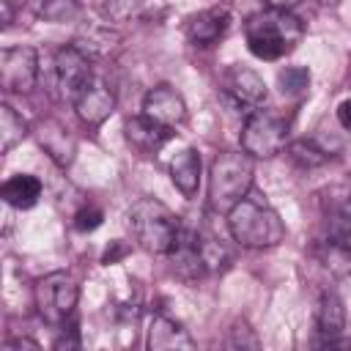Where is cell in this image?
<instances>
[{
	"label": "cell",
	"instance_id": "d6986e66",
	"mask_svg": "<svg viewBox=\"0 0 351 351\" xmlns=\"http://www.w3.org/2000/svg\"><path fill=\"white\" fill-rule=\"evenodd\" d=\"M71 44L80 47L88 58H101V55H110L121 44V36L110 27H101V25H85L77 30Z\"/></svg>",
	"mask_w": 351,
	"mask_h": 351
},
{
	"label": "cell",
	"instance_id": "e0dca14e",
	"mask_svg": "<svg viewBox=\"0 0 351 351\" xmlns=\"http://www.w3.org/2000/svg\"><path fill=\"white\" fill-rule=\"evenodd\" d=\"M36 134H38L41 148H44L60 167L71 165V159H74V154H77V143H74V137L69 134V129H66L63 123H58V121H41V126H38Z\"/></svg>",
	"mask_w": 351,
	"mask_h": 351
},
{
	"label": "cell",
	"instance_id": "ba28073f",
	"mask_svg": "<svg viewBox=\"0 0 351 351\" xmlns=\"http://www.w3.org/2000/svg\"><path fill=\"white\" fill-rule=\"evenodd\" d=\"M219 96L225 104L241 112H252L266 101V82L247 66H230L219 80Z\"/></svg>",
	"mask_w": 351,
	"mask_h": 351
},
{
	"label": "cell",
	"instance_id": "9a60e30c",
	"mask_svg": "<svg viewBox=\"0 0 351 351\" xmlns=\"http://www.w3.org/2000/svg\"><path fill=\"white\" fill-rule=\"evenodd\" d=\"M126 140L140 151V154H156L170 137H173V129L170 126H162L156 123L154 118L148 115H134L126 121Z\"/></svg>",
	"mask_w": 351,
	"mask_h": 351
},
{
	"label": "cell",
	"instance_id": "7c38bea8",
	"mask_svg": "<svg viewBox=\"0 0 351 351\" xmlns=\"http://www.w3.org/2000/svg\"><path fill=\"white\" fill-rule=\"evenodd\" d=\"M230 27V11L225 5H211L189 16L186 22V38L197 47H211L217 44Z\"/></svg>",
	"mask_w": 351,
	"mask_h": 351
},
{
	"label": "cell",
	"instance_id": "277c9868",
	"mask_svg": "<svg viewBox=\"0 0 351 351\" xmlns=\"http://www.w3.org/2000/svg\"><path fill=\"white\" fill-rule=\"evenodd\" d=\"M252 186V162L244 151H222L211 162L208 200L217 211H230Z\"/></svg>",
	"mask_w": 351,
	"mask_h": 351
},
{
	"label": "cell",
	"instance_id": "603a6c76",
	"mask_svg": "<svg viewBox=\"0 0 351 351\" xmlns=\"http://www.w3.org/2000/svg\"><path fill=\"white\" fill-rule=\"evenodd\" d=\"M277 80H280V90L285 96H302L310 88V71L304 66H285Z\"/></svg>",
	"mask_w": 351,
	"mask_h": 351
},
{
	"label": "cell",
	"instance_id": "7a4b0ae2",
	"mask_svg": "<svg viewBox=\"0 0 351 351\" xmlns=\"http://www.w3.org/2000/svg\"><path fill=\"white\" fill-rule=\"evenodd\" d=\"M244 36H247V47L255 58L261 60H280L282 55H288L299 38H302V22L291 14V11H261L252 14L244 25Z\"/></svg>",
	"mask_w": 351,
	"mask_h": 351
},
{
	"label": "cell",
	"instance_id": "836d02e7",
	"mask_svg": "<svg viewBox=\"0 0 351 351\" xmlns=\"http://www.w3.org/2000/svg\"><path fill=\"white\" fill-rule=\"evenodd\" d=\"M269 8H277V11H291L293 5H299V0H263Z\"/></svg>",
	"mask_w": 351,
	"mask_h": 351
},
{
	"label": "cell",
	"instance_id": "52a82bcc",
	"mask_svg": "<svg viewBox=\"0 0 351 351\" xmlns=\"http://www.w3.org/2000/svg\"><path fill=\"white\" fill-rule=\"evenodd\" d=\"M77 299H80V288L74 277L66 271H52L36 282V307L47 324L55 326L66 324L77 307Z\"/></svg>",
	"mask_w": 351,
	"mask_h": 351
},
{
	"label": "cell",
	"instance_id": "6da1fadb",
	"mask_svg": "<svg viewBox=\"0 0 351 351\" xmlns=\"http://www.w3.org/2000/svg\"><path fill=\"white\" fill-rule=\"evenodd\" d=\"M228 230L241 247H277L285 239V225L280 214L258 195H244L228 211Z\"/></svg>",
	"mask_w": 351,
	"mask_h": 351
},
{
	"label": "cell",
	"instance_id": "e575fe53",
	"mask_svg": "<svg viewBox=\"0 0 351 351\" xmlns=\"http://www.w3.org/2000/svg\"><path fill=\"white\" fill-rule=\"evenodd\" d=\"M0 5H3V25H8L11 22V5H8V0H0Z\"/></svg>",
	"mask_w": 351,
	"mask_h": 351
},
{
	"label": "cell",
	"instance_id": "8fae6325",
	"mask_svg": "<svg viewBox=\"0 0 351 351\" xmlns=\"http://www.w3.org/2000/svg\"><path fill=\"white\" fill-rule=\"evenodd\" d=\"M143 115L154 118V121L162 123V126L176 129V126L184 123V118H186V104H184V99H181V93H178L176 88H170V85H156V88H151V90L145 93V99H143Z\"/></svg>",
	"mask_w": 351,
	"mask_h": 351
},
{
	"label": "cell",
	"instance_id": "7402d4cb",
	"mask_svg": "<svg viewBox=\"0 0 351 351\" xmlns=\"http://www.w3.org/2000/svg\"><path fill=\"white\" fill-rule=\"evenodd\" d=\"M25 134H27V123H25V118L16 115L14 107L0 104V151L8 154Z\"/></svg>",
	"mask_w": 351,
	"mask_h": 351
},
{
	"label": "cell",
	"instance_id": "5b68a950",
	"mask_svg": "<svg viewBox=\"0 0 351 351\" xmlns=\"http://www.w3.org/2000/svg\"><path fill=\"white\" fill-rule=\"evenodd\" d=\"M288 143V121L274 110H252L241 126V148L250 156H277Z\"/></svg>",
	"mask_w": 351,
	"mask_h": 351
},
{
	"label": "cell",
	"instance_id": "44dd1931",
	"mask_svg": "<svg viewBox=\"0 0 351 351\" xmlns=\"http://www.w3.org/2000/svg\"><path fill=\"white\" fill-rule=\"evenodd\" d=\"M315 258H318V263H321L326 271H332L335 277L351 274V247L343 244V241H337V239H332V236L315 247Z\"/></svg>",
	"mask_w": 351,
	"mask_h": 351
},
{
	"label": "cell",
	"instance_id": "ffe728a7",
	"mask_svg": "<svg viewBox=\"0 0 351 351\" xmlns=\"http://www.w3.org/2000/svg\"><path fill=\"white\" fill-rule=\"evenodd\" d=\"M3 200L14 208H33L41 197V181L30 173H19V176H11L3 189H0Z\"/></svg>",
	"mask_w": 351,
	"mask_h": 351
},
{
	"label": "cell",
	"instance_id": "4fadbf2b",
	"mask_svg": "<svg viewBox=\"0 0 351 351\" xmlns=\"http://www.w3.org/2000/svg\"><path fill=\"white\" fill-rule=\"evenodd\" d=\"M77 115L88 123V126H99L110 118V112L115 110V93L101 82V80H90L82 93L74 101Z\"/></svg>",
	"mask_w": 351,
	"mask_h": 351
},
{
	"label": "cell",
	"instance_id": "2e32d148",
	"mask_svg": "<svg viewBox=\"0 0 351 351\" xmlns=\"http://www.w3.org/2000/svg\"><path fill=\"white\" fill-rule=\"evenodd\" d=\"M195 343L189 337V332L167 318V315H154L151 326H148V348L151 351H189Z\"/></svg>",
	"mask_w": 351,
	"mask_h": 351
},
{
	"label": "cell",
	"instance_id": "30bf717a",
	"mask_svg": "<svg viewBox=\"0 0 351 351\" xmlns=\"http://www.w3.org/2000/svg\"><path fill=\"white\" fill-rule=\"evenodd\" d=\"M167 258H170L173 271L186 282H195L208 271V263H206V255H203V244H200V233H195V230L181 228L176 241H173V247H170V252H167Z\"/></svg>",
	"mask_w": 351,
	"mask_h": 351
},
{
	"label": "cell",
	"instance_id": "d4e9b609",
	"mask_svg": "<svg viewBox=\"0 0 351 351\" xmlns=\"http://www.w3.org/2000/svg\"><path fill=\"white\" fill-rule=\"evenodd\" d=\"M288 156H291L299 167H318V165L326 159V154H324L321 148H315L313 143H307V140L291 143V145H288Z\"/></svg>",
	"mask_w": 351,
	"mask_h": 351
},
{
	"label": "cell",
	"instance_id": "8992f818",
	"mask_svg": "<svg viewBox=\"0 0 351 351\" xmlns=\"http://www.w3.org/2000/svg\"><path fill=\"white\" fill-rule=\"evenodd\" d=\"M90 58L74 47L66 44L52 58V77H49V93L60 101H77L82 88L90 82Z\"/></svg>",
	"mask_w": 351,
	"mask_h": 351
},
{
	"label": "cell",
	"instance_id": "f1b7e54d",
	"mask_svg": "<svg viewBox=\"0 0 351 351\" xmlns=\"http://www.w3.org/2000/svg\"><path fill=\"white\" fill-rule=\"evenodd\" d=\"M101 219H104V214H101L99 208L88 206V208H80V211H77V217H74V228H77L80 233H88V230H96V228L101 225Z\"/></svg>",
	"mask_w": 351,
	"mask_h": 351
},
{
	"label": "cell",
	"instance_id": "d6a6232c",
	"mask_svg": "<svg viewBox=\"0 0 351 351\" xmlns=\"http://www.w3.org/2000/svg\"><path fill=\"white\" fill-rule=\"evenodd\" d=\"M337 121H340V126H343V129H348V132H351V99L340 101V107H337Z\"/></svg>",
	"mask_w": 351,
	"mask_h": 351
},
{
	"label": "cell",
	"instance_id": "cb8c5ba5",
	"mask_svg": "<svg viewBox=\"0 0 351 351\" xmlns=\"http://www.w3.org/2000/svg\"><path fill=\"white\" fill-rule=\"evenodd\" d=\"M38 16L49 22H66L74 19L80 11V0H38Z\"/></svg>",
	"mask_w": 351,
	"mask_h": 351
},
{
	"label": "cell",
	"instance_id": "1f68e13d",
	"mask_svg": "<svg viewBox=\"0 0 351 351\" xmlns=\"http://www.w3.org/2000/svg\"><path fill=\"white\" fill-rule=\"evenodd\" d=\"M121 255H126V247H123L121 241H112V247H107V252L101 255V263H107V266H110V263H115Z\"/></svg>",
	"mask_w": 351,
	"mask_h": 351
},
{
	"label": "cell",
	"instance_id": "4dcf8cb0",
	"mask_svg": "<svg viewBox=\"0 0 351 351\" xmlns=\"http://www.w3.org/2000/svg\"><path fill=\"white\" fill-rule=\"evenodd\" d=\"M19 348H30V351H38V343H36V340H27V337H16V340H8V343H3V351H19Z\"/></svg>",
	"mask_w": 351,
	"mask_h": 351
},
{
	"label": "cell",
	"instance_id": "9c48e42d",
	"mask_svg": "<svg viewBox=\"0 0 351 351\" xmlns=\"http://www.w3.org/2000/svg\"><path fill=\"white\" fill-rule=\"evenodd\" d=\"M38 52L33 47H5L0 52V85L8 93H25L36 85Z\"/></svg>",
	"mask_w": 351,
	"mask_h": 351
},
{
	"label": "cell",
	"instance_id": "484cf974",
	"mask_svg": "<svg viewBox=\"0 0 351 351\" xmlns=\"http://www.w3.org/2000/svg\"><path fill=\"white\" fill-rule=\"evenodd\" d=\"M329 236L351 247V200H346L337 211L329 217Z\"/></svg>",
	"mask_w": 351,
	"mask_h": 351
},
{
	"label": "cell",
	"instance_id": "3957f363",
	"mask_svg": "<svg viewBox=\"0 0 351 351\" xmlns=\"http://www.w3.org/2000/svg\"><path fill=\"white\" fill-rule=\"evenodd\" d=\"M129 228H132L134 241L145 252L167 255L181 230V222L165 203H159L154 197H143L129 211Z\"/></svg>",
	"mask_w": 351,
	"mask_h": 351
},
{
	"label": "cell",
	"instance_id": "ac0fdd59",
	"mask_svg": "<svg viewBox=\"0 0 351 351\" xmlns=\"http://www.w3.org/2000/svg\"><path fill=\"white\" fill-rule=\"evenodd\" d=\"M170 178L184 197H195L200 186V154L195 148L178 151L170 162Z\"/></svg>",
	"mask_w": 351,
	"mask_h": 351
},
{
	"label": "cell",
	"instance_id": "f546056e",
	"mask_svg": "<svg viewBox=\"0 0 351 351\" xmlns=\"http://www.w3.org/2000/svg\"><path fill=\"white\" fill-rule=\"evenodd\" d=\"M52 348H58V351H69V348H80V335H77V329H74V324H69V326H63V332H60V337L52 343Z\"/></svg>",
	"mask_w": 351,
	"mask_h": 351
},
{
	"label": "cell",
	"instance_id": "83f0119b",
	"mask_svg": "<svg viewBox=\"0 0 351 351\" xmlns=\"http://www.w3.org/2000/svg\"><path fill=\"white\" fill-rule=\"evenodd\" d=\"M143 5V0H107L104 3V11L110 19L121 22V19H129L132 14H137V8Z\"/></svg>",
	"mask_w": 351,
	"mask_h": 351
},
{
	"label": "cell",
	"instance_id": "5bb4252c",
	"mask_svg": "<svg viewBox=\"0 0 351 351\" xmlns=\"http://www.w3.org/2000/svg\"><path fill=\"white\" fill-rule=\"evenodd\" d=\"M346 326V310L337 293L326 291L321 293L318 304H315V332H318V343L324 346H337V337L343 335Z\"/></svg>",
	"mask_w": 351,
	"mask_h": 351
},
{
	"label": "cell",
	"instance_id": "4316f807",
	"mask_svg": "<svg viewBox=\"0 0 351 351\" xmlns=\"http://www.w3.org/2000/svg\"><path fill=\"white\" fill-rule=\"evenodd\" d=\"M228 346H230V348H261V340H258L255 329H250L247 321H236L233 329H230Z\"/></svg>",
	"mask_w": 351,
	"mask_h": 351
}]
</instances>
